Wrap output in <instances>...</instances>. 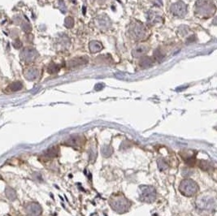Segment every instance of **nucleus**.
Wrapping results in <instances>:
<instances>
[{"instance_id":"1","label":"nucleus","mask_w":217,"mask_h":216,"mask_svg":"<svg viewBox=\"0 0 217 216\" xmlns=\"http://www.w3.org/2000/svg\"><path fill=\"white\" fill-rule=\"evenodd\" d=\"M110 205L116 212L123 214L128 210L130 206V202L123 196H115L111 198Z\"/></svg>"},{"instance_id":"2","label":"nucleus","mask_w":217,"mask_h":216,"mask_svg":"<svg viewBox=\"0 0 217 216\" xmlns=\"http://www.w3.org/2000/svg\"><path fill=\"white\" fill-rule=\"evenodd\" d=\"M179 190L183 195L186 197H191L197 193V192L198 191V186L194 180L185 179L181 181Z\"/></svg>"},{"instance_id":"3","label":"nucleus","mask_w":217,"mask_h":216,"mask_svg":"<svg viewBox=\"0 0 217 216\" xmlns=\"http://www.w3.org/2000/svg\"><path fill=\"white\" fill-rule=\"evenodd\" d=\"M143 189L142 190V194H141V200L146 202H152L154 201L156 197V191L154 188L150 186H145L142 187Z\"/></svg>"},{"instance_id":"4","label":"nucleus","mask_w":217,"mask_h":216,"mask_svg":"<svg viewBox=\"0 0 217 216\" xmlns=\"http://www.w3.org/2000/svg\"><path fill=\"white\" fill-rule=\"evenodd\" d=\"M67 145L72 146H81V137L80 136H72L69 137V140H67Z\"/></svg>"},{"instance_id":"5","label":"nucleus","mask_w":217,"mask_h":216,"mask_svg":"<svg viewBox=\"0 0 217 216\" xmlns=\"http://www.w3.org/2000/svg\"><path fill=\"white\" fill-rule=\"evenodd\" d=\"M200 204H202V206H200V208L208 209L212 207V205H215V201L212 200V198H205V199H202V201H198V205Z\"/></svg>"},{"instance_id":"6","label":"nucleus","mask_w":217,"mask_h":216,"mask_svg":"<svg viewBox=\"0 0 217 216\" xmlns=\"http://www.w3.org/2000/svg\"><path fill=\"white\" fill-rule=\"evenodd\" d=\"M102 48H103V47H102L101 43H99V42H95V41L90 42V49L91 52H98L100 50H102Z\"/></svg>"},{"instance_id":"7","label":"nucleus","mask_w":217,"mask_h":216,"mask_svg":"<svg viewBox=\"0 0 217 216\" xmlns=\"http://www.w3.org/2000/svg\"><path fill=\"white\" fill-rule=\"evenodd\" d=\"M58 154V149L56 147H53L49 149L46 152V156L47 158H54Z\"/></svg>"},{"instance_id":"8","label":"nucleus","mask_w":217,"mask_h":216,"mask_svg":"<svg viewBox=\"0 0 217 216\" xmlns=\"http://www.w3.org/2000/svg\"><path fill=\"white\" fill-rule=\"evenodd\" d=\"M151 64H152V60L149 57L142 58L140 62V65L143 68H148L150 66H151Z\"/></svg>"},{"instance_id":"9","label":"nucleus","mask_w":217,"mask_h":216,"mask_svg":"<svg viewBox=\"0 0 217 216\" xmlns=\"http://www.w3.org/2000/svg\"><path fill=\"white\" fill-rule=\"evenodd\" d=\"M102 154L104 157H109L112 154V149L109 146H105L102 149Z\"/></svg>"},{"instance_id":"10","label":"nucleus","mask_w":217,"mask_h":216,"mask_svg":"<svg viewBox=\"0 0 217 216\" xmlns=\"http://www.w3.org/2000/svg\"><path fill=\"white\" fill-rule=\"evenodd\" d=\"M198 166L200 167V168H202V170H205V171H207L209 170V168L211 167V165L209 163H207L206 161H199L198 163Z\"/></svg>"},{"instance_id":"11","label":"nucleus","mask_w":217,"mask_h":216,"mask_svg":"<svg viewBox=\"0 0 217 216\" xmlns=\"http://www.w3.org/2000/svg\"><path fill=\"white\" fill-rule=\"evenodd\" d=\"M158 167H159V170H161V171H164V170H166V169L168 168V164L167 163L163 160V159H159L158 160Z\"/></svg>"},{"instance_id":"12","label":"nucleus","mask_w":217,"mask_h":216,"mask_svg":"<svg viewBox=\"0 0 217 216\" xmlns=\"http://www.w3.org/2000/svg\"><path fill=\"white\" fill-rule=\"evenodd\" d=\"M185 162L186 163L188 164V165H190V166H194V164L196 163V159L194 157H189V158H186L185 159Z\"/></svg>"},{"instance_id":"13","label":"nucleus","mask_w":217,"mask_h":216,"mask_svg":"<svg viewBox=\"0 0 217 216\" xmlns=\"http://www.w3.org/2000/svg\"><path fill=\"white\" fill-rule=\"evenodd\" d=\"M182 174H183V175H185V177H187V176H190V175L192 174V172H191L190 170H187V169H185Z\"/></svg>"},{"instance_id":"14","label":"nucleus","mask_w":217,"mask_h":216,"mask_svg":"<svg viewBox=\"0 0 217 216\" xmlns=\"http://www.w3.org/2000/svg\"><path fill=\"white\" fill-rule=\"evenodd\" d=\"M135 51H136V52H137V53H138V54H142V53L144 52V51H145V49H144V48L142 47H141L138 48V49H137V50H136Z\"/></svg>"}]
</instances>
